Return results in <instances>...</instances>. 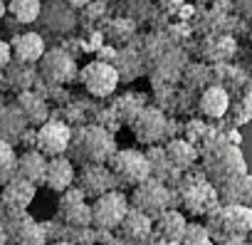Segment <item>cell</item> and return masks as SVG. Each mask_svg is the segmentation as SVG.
Wrapping results in <instances>:
<instances>
[{"label": "cell", "instance_id": "277c9868", "mask_svg": "<svg viewBox=\"0 0 252 245\" xmlns=\"http://www.w3.org/2000/svg\"><path fill=\"white\" fill-rule=\"evenodd\" d=\"M109 171L116 178L119 188H136L144 181L151 178V169L146 161V154L139 149H116V154L109 159Z\"/></svg>", "mask_w": 252, "mask_h": 245}, {"label": "cell", "instance_id": "cb8c5ba5", "mask_svg": "<svg viewBox=\"0 0 252 245\" xmlns=\"http://www.w3.org/2000/svg\"><path fill=\"white\" fill-rule=\"evenodd\" d=\"M230 109V97L222 87H208L200 94V111L210 119H220L225 116V111Z\"/></svg>", "mask_w": 252, "mask_h": 245}, {"label": "cell", "instance_id": "f1b7e54d", "mask_svg": "<svg viewBox=\"0 0 252 245\" xmlns=\"http://www.w3.org/2000/svg\"><path fill=\"white\" fill-rule=\"evenodd\" d=\"M101 245H129V243H126V240H121V238H111V240H106V243H101Z\"/></svg>", "mask_w": 252, "mask_h": 245}, {"label": "cell", "instance_id": "1f68e13d", "mask_svg": "<svg viewBox=\"0 0 252 245\" xmlns=\"http://www.w3.org/2000/svg\"><path fill=\"white\" fill-rule=\"evenodd\" d=\"M0 245H8V235H5L3 228H0Z\"/></svg>", "mask_w": 252, "mask_h": 245}, {"label": "cell", "instance_id": "9c48e42d", "mask_svg": "<svg viewBox=\"0 0 252 245\" xmlns=\"http://www.w3.org/2000/svg\"><path fill=\"white\" fill-rule=\"evenodd\" d=\"M119 70L104 60H94L79 70V82L92 97H109L119 87Z\"/></svg>", "mask_w": 252, "mask_h": 245}, {"label": "cell", "instance_id": "44dd1931", "mask_svg": "<svg viewBox=\"0 0 252 245\" xmlns=\"http://www.w3.org/2000/svg\"><path fill=\"white\" fill-rule=\"evenodd\" d=\"M10 52L15 55L18 62H25V65H32V62H40L45 57V40L37 35V33H23V35H15L10 42Z\"/></svg>", "mask_w": 252, "mask_h": 245}, {"label": "cell", "instance_id": "8992f818", "mask_svg": "<svg viewBox=\"0 0 252 245\" xmlns=\"http://www.w3.org/2000/svg\"><path fill=\"white\" fill-rule=\"evenodd\" d=\"M0 228L10 245H50L45 225L30 213H0Z\"/></svg>", "mask_w": 252, "mask_h": 245}, {"label": "cell", "instance_id": "e0dca14e", "mask_svg": "<svg viewBox=\"0 0 252 245\" xmlns=\"http://www.w3.org/2000/svg\"><path fill=\"white\" fill-rule=\"evenodd\" d=\"M144 154H146V161H149V169H151V178H156L158 183H163L168 188H173L181 181L183 174L168 161L163 146H149V151H144Z\"/></svg>", "mask_w": 252, "mask_h": 245}, {"label": "cell", "instance_id": "4316f807", "mask_svg": "<svg viewBox=\"0 0 252 245\" xmlns=\"http://www.w3.org/2000/svg\"><path fill=\"white\" fill-rule=\"evenodd\" d=\"M178 245H215V243H213V238H210V233L205 230L203 223H188Z\"/></svg>", "mask_w": 252, "mask_h": 245}, {"label": "cell", "instance_id": "ffe728a7", "mask_svg": "<svg viewBox=\"0 0 252 245\" xmlns=\"http://www.w3.org/2000/svg\"><path fill=\"white\" fill-rule=\"evenodd\" d=\"M42 74L55 84H64V82L74 79L77 65L62 50H52V52H45V57H42Z\"/></svg>", "mask_w": 252, "mask_h": 245}, {"label": "cell", "instance_id": "ba28073f", "mask_svg": "<svg viewBox=\"0 0 252 245\" xmlns=\"http://www.w3.org/2000/svg\"><path fill=\"white\" fill-rule=\"evenodd\" d=\"M203 166H205V178L215 181L218 186L230 181V178H237V176H245V161L240 156V151L235 146H218L213 151H205L203 156Z\"/></svg>", "mask_w": 252, "mask_h": 245}, {"label": "cell", "instance_id": "3957f363", "mask_svg": "<svg viewBox=\"0 0 252 245\" xmlns=\"http://www.w3.org/2000/svg\"><path fill=\"white\" fill-rule=\"evenodd\" d=\"M205 230L210 233L215 245L230 240H247L252 233V208L220 203L213 213L205 215Z\"/></svg>", "mask_w": 252, "mask_h": 245}, {"label": "cell", "instance_id": "8fae6325", "mask_svg": "<svg viewBox=\"0 0 252 245\" xmlns=\"http://www.w3.org/2000/svg\"><path fill=\"white\" fill-rule=\"evenodd\" d=\"M74 186L84 193V198L89 201H96L111 191H119L116 186V178L114 174L109 171V166H101V164H89V166H79L77 171V178H74Z\"/></svg>", "mask_w": 252, "mask_h": 245}, {"label": "cell", "instance_id": "2e32d148", "mask_svg": "<svg viewBox=\"0 0 252 245\" xmlns=\"http://www.w3.org/2000/svg\"><path fill=\"white\" fill-rule=\"evenodd\" d=\"M74 178H77L74 164H72L67 156H60V159H50V161H47V171H45L42 186L62 196L64 191H69V188L74 186Z\"/></svg>", "mask_w": 252, "mask_h": 245}, {"label": "cell", "instance_id": "83f0119b", "mask_svg": "<svg viewBox=\"0 0 252 245\" xmlns=\"http://www.w3.org/2000/svg\"><path fill=\"white\" fill-rule=\"evenodd\" d=\"M10 57H13V52H10V45L0 40V67H5V65L10 62Z\"/></svg>", "mask_w": 252, "mask_h": 245}, {"label": "cell", "instance_id": "9a60e30c", "mask_svg": "<svg viewBox=\"0 0 252 245\" xmlns=\"http://www.w3.org/2000/svg\"><path fill=\"white\" fill-rule=\"evenodd\" d=\"M116 238L126 240L129 245H144L154 238V220L146 218L144 213L129 208V213H126V218L121 220V225L116 230Z\"/></svg>", "mask_w": 252, "mask_h": 245}, {"label": "cell", "instance_id": "e575fe53", "mask_svg": "<svg viewBox=\"0 0 252 245\" xmlns=\"http://www.w3.org/2000/svg\"><path fill=\"white\" fill-rule=\"evenodd\" d=\"M247 240H250V243H252V233H250V238H247Z\"/></svg>", "mask_w": 252, "mask_h": 245}, {"label": "cell", "instance_id": "d4e9b609", "mask_svg": "<svg viewBox=\"0 0 252 245\" xmlns=\"http://www.w3.org/2000/svg\"><path fill=\"white\" fill-rule=\"evenodd\" d=\"M18 176V156H15V149L13 144L0 139V188L5 183H10L13 178Z\"/></svg>", "mask_w": 252, "mask_h": 245}, {"label": "cell", "instance_id": "5bb4252c", "mask_svg": "<svg viewBox=\"0 0 252 245\" xmlns=\"http://www.w3.org/2000/svg\"><path fill=\"white\" fill-rule=\"evenodd\" d=\"M35 193H37V186L15 176L0 191V213H28L30 203L35 201Z\"/></svg>", "mask_w": 252, "mask_h": 245}, {"label": "cell", "instance_id": "d6986e66", "mask_svg": "<svg viewBox=\"0 0 252 245\" xmlns=\"http://www.w3.org/2000/svg\"><path fill=\"white\" fill-rule=\"evenodd\" d=\"M218 198H220V203H227V206L252 208V174H245V176H237V178L220 183Z\"/></svg>", "mask_w": 252, "mask_h": 245}, {"label": "cell", "instance_id": "484cf974", "mask_svg": "<svg viewBox=\"0 0 252 245\" xmlns=\"http://www.w3.org/2000/svg\"><path fill=\"white\" fill-rule=\"evenodd\" d=\"M8 13L20 20V23H35L42 13V3L40 0H13V3H8Z\"/></svg>", "mask_w": 252, "mask_h": 245}, {"label": "cell", "instance_id": "4fadbf2b", "mask_svg": "<svg viewBox=\"0 0 252 245\" xmlns=\"http://www.w3.org/2000/svg\"><path fill=\"white\" fill-rule=\"evenodd\" d=\"M131 129H134V137L139 139V144H144V146H158L168 137V119L163 116L161 109L146 106L131 121Z\"/></svg>", "mask_w": 252, "mask_h": 245}, {"label": "cell", "instance_id": "603a6c76", "mask_svg": "<svg viewBox=\"0 0 252 245\" xmlns=\"http://www.w3.org/2000/svg\"><path fill=\"white\" fill-rule=\"evenodd\" d=\"M163 149H166L168 161H171L181 174L193 171V166H195V161H198V149H195L190 141H186V139H171Z\"/></svg>", "mask_w": 252, "mask_h": 245}, {"label": "cell", "instance_id": "836d02e7", "mask_svg": "<svg viewBox=\"0 0 252 245\" xmlns=\"http://www.w3.org/2000/svg\"><path fill=\"white\" fill-rule=\"evenodd\" d=\"M50 245H69V243H62V240H57V243H50Z\"/></svg>", "mask_w": 252, "mask_h": 245}, {"label": "cell", "instance_id": "52a82bcc", "mask_svg": "<svg viewBox=\"0 0 252 245\" xmlns=\"http://www.w3.org/2000/svg\"><path fill=\"white\" fill-rule=\"evenodd\" d=\"M92 206V228L101 230V233H114L119 230L121 220L129 213V196L121 191H111L96 201L89 203Z\"/></svg>", "mask_w": 252, "mask_h": 245}, {"label": "cell", "instance_id": "5b68a950", "mask_svg": "<svg viewBox=\"0 0 252 245\" xmlns=\"http://www.w3.org/2000/svg\"><path fill=\"white\" fill-rule=\"evenodd\" d=\"M129 206L139 213H144L146 218L156 220L161 213L171 210L173 208V196H171V188L158 183L156 178H149L144 181L141 186H136L129 196Z\"/></svg>", "mask_w": 252, "mask_h": 245}, {"label": "cell", "instance_id": "d590c367", "mask_svg": "<svg viewBox=\"0 0 252 245\" xmlns=\"http://www.w3.org/2000/svg\"><path fill=\"white\" fill-rule=\"evenodd\" d=\"M8 245H10V243H8Z\"/></svg>", "mask_w": 252, "mask_h": 245}, {"label": "cell", "instance_id": "d6a6232c", "mask_svg": "<svg viewBox=\"0 0 252 245\" xmlns=\"http://www.w3.org/2000/svg\"><path fill=\"white\" fill-rule=\"evenodd\" d=\"M8 13V3H3V0H0V18H3Z\"/></svg>", "mask_w": 252, "mask_h": 245}, {"label": "cell", "instance_id": "7c38bea8", "mask_svg": "<svg viewBox=\"0 0 252 245\" xmlns=\"http://www.w3.org/2000/svg\"><path fill=\"white\" fill-rule=\"evenodd\" d=\"M55 220H60L69 228H92V206L87 203L84 193L77 186H72L69 191H64L60 196Z\"/></svg>", "mask_w": 252, "mask_h": 245}, {"label": "cell", "instance_id": "ac0fdd59", "mask_svg": "<svg viewBox=\"0 0 252 245\" xmlns=\"http://www.w3.org/2000/svg\"><path fill=\"white\" fill-rule=\"evenodd\" d=\"M186 228H188V218H186L181 210L171 208V210L161 213V215L154 220V238H158V240H163V243L178 245L181 238H183V233H186Z\"/></svg>", "mask_w": 252, "mask_h": 245}, {"label": "cell", "instance_id": "4dcf8cb0", "mask_svg": "<svg viewBox=\"0 0 252 245\" xmlns=\"http://www.w3.org/2000/svg\"><path fill=\"white\" fill-rule=\"evenodd\" d=\"M222 245H252L250 240H230V243H222Z\"/></svg>", "mask_w": 252, "mask_h": 245}, {"label": "cell", "instance_id": "6da1fadb", "mask_svg": "<svg viewBox=\"0 0 252 245\" xmlns=\"http://www.w3.org/2000/svg\"><path fill=\"white\" fill-rule=\"evenodd\" d=\"M171 196H173V208L193 218H205L220 206L215 183L208 181L205 174H198V171L183 174L181 181L171 188Z\"/></svg>", "mask_w": 252, "mask_h": 245}, {"label": "cell", "instance_id": "30bf717a", "mask_svg": "<svg viewBox=\"0 0 252 245\" xmlns=\"http://www.w3.org/2000/svg\"><path fill=\"white\" fill-rule=\"evenodd\" d=\"M69 141H72V129L57 119L45 121L35 132V151H40L47 161L64 156L69 151Z\"/></svg>", "mask_w": 252, "mask_h": 245}, {"label": "cell", "instance_id": "7a4b0ae2", "mask_svg": "<svg viewBox=\"0 0 252 245\" xmlns=\"http://www.w3.org/2000/svg\"><path fill=\"white\" fill-rule=\"evenodd\" d=\"M67 154H69V161L79 166H89V164L106 166L109 159L116 154V141H114V134H109L99 124H87V127L72 129V141H69Z\"/></svg>", "mask_w": 252, "mask_h": 245}, {"label": "cell", "instance_id": "f546056e", "mask_svg": "<svg viewBox=\"0 0 252 245\" xmlns=\"http://www.w3.org/2000/svg\"><path fill=\"white\" fill-rule=\"evenodd\" d=\"M144 245H173V243H163V240H158V238H151V240L144 243Z\"/></svg>", "mask_w": 252, "mask_h": 245}, {"label": "cell", "instance_id": "7402d4cb", "mask_svg": "<svg viewBox=\"0 0 252 245\" xmlns=\"http://www.w3.org/2000/svg\"><path fill=\"white\" fill-rule=\"evenodd\" d=\"M45 171H47V159L40 154V151H23L18 156V178L23 181H30L32 186H42L45 181Z\"/></svg>", "mask_w": 252, "mask_h": 245}]
</instances>
